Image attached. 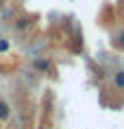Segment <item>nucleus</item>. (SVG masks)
<instances>
[{
    "label": "nucleus",
    "mask_w": 124,
    "mask_h": 129,
    "mask_svg": "<svg viewBox=\"0 0 124 129\" xmlns=\"http://www.w3.org/2000/svg\"><path fill=\"white\" fill-rule=\"evenodd\" d=\"M9 114H11V112H9V105L5 101H0V120H7Z\"/></svg>",
    "instance_id": "f257e3e1"
},
{
    "label": "nucleus",
    "mask_w": 124,
    "mask_h": 129,
    "mask_svg": "<svg viewBox=\"0 0 124 129\" xmlns=\"http://www.w3.org/2000/svg\"><path fill=\"white\" fill-rule=\"evenodd\" d=\"M115 85H117L120 90H124V70L115 72Z\"/></svg>",
    "instance_id": "f03ea898"
},
{
    "label": "nucleus",
    "mask_w": 124,
    "mask_h": 129,
    "mask_svg": "<svg viewBox=\"0 0 124 129\" xmlns=\"http://www.w3.org/2000/svg\"><path fill=\"white\" fill-rule=\"evenodd\" d=\"M48 66H50V63L46 59H37V61H35V68H37V70H48Z\"/></svg>",
    "instance_id": "7ed1b4c3"
},
{
    "label": "nucleus",
    "mask_w": 124,
    "mask_h": 129,
    "mask_svg": "<svg viewBox=\"0 0 124 129\" xmlns=\"http://www.w3.org/2000/svg\"><path fill=\"white\" fill-rule=\"evenodd\" d=\"M26 26H28V20H24V18L15 22V28H18V31H20V28H26Z\"/></svg>",
    "instance_id": "20e7f679"
},
{
    "label": "nucleus",
    "mask_w": 124,
    "mask_h": 129,
    "mask_svg": "<svg viewBox=\"0 0 124 129\" xmlns=\"http://www.w3.org/2000/svg\"><path fill=\"white\" fill-rule=\"evenodd\" d=\"M9 48V42L7 40H0V50H7Z\"/></svg>",
    "instance_id": "39448f33"
},
{
    "label": "nucleus",
    "mask_w": 124,
    "mask_h": 129,
    "mask_svg": "<svg viewBox=\"0 0 124 129\" xmlns=\"http://www.w3.org/2000/svg\"><path fill=\"white\" fill-rule=\"evenodd\" d=\"M120 46H122V48H124V33H122V35H120Z\"/></svg>",
    "instance_id": "423d86ee"
},
{
    "label": "nucleus",
    "mask_w": 124,
    "mask_h": 129,
    "mask_svg": "<svg viewBox=\"0 0 124 129\" xmlns=\"http://www.w3.org/2000/svg\"><path fill=\"white\" fill-rule=\"evenodd\" d=\"M0 7H2V0H0Z\"/></svg>",
    "instance_id": "0eeeda50"
}]
</instances>
